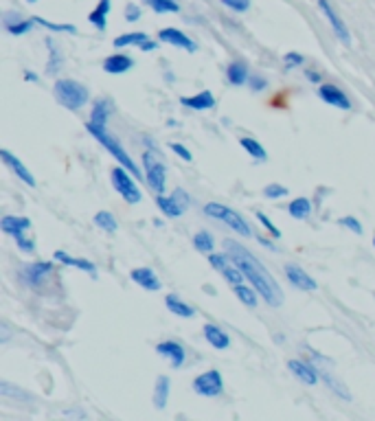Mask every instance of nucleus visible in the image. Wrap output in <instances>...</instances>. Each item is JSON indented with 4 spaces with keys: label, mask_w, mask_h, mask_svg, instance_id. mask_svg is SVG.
<instances>
[{
    "label": "nucleus",
    "mask_w": 375,
    "mask_h": 421,
    "mask_svg": "<svg viewBox=\"0 0 375 421\" xmlns=\"http://www.w3.org/2000/svg\"><path fill=\"white\" fill-rule=\"evenodd\" d=\"M224 246H226V255L231 257L233 264L243 272V277H246V281H250V285L257 290L259 297H262L272 307L281 305L283 292H281L279 283L274 281L272 274L264 268V264L259 262V259L250 250H246L241 244H237V241L226 239Z\"/></svg>",
    "instance_id": "obj_1"
},
{
    "label": "nucleus",
    "mask_w": 375,
    "mask_h": 421,
    "mask_svg": "<svg viewBox=\"0 0 375 421\" xmlns=\"http://www.w3.org/2000/svg\"><path fill=\"white\" fill-rule=\"evenodd\" d=\"M53 94L59 106L66 110H79L84 108L90 99V92L84 84L75 82V79H57L53 86Z\"/></svg>",
    "instance_id": "obj_2"
},
{
    "label": "nucleus",
    "mask_w": 375,
    "mask_h": 421,
    "mask_svg": "<svg viewBox=\"0 0 375 421\" xmlns=\"http://www.w3.org/2000/svg\"><path fill=\"white\" fill-rule=\"evenodd\" d=\"M86 129H88V132H90V134H92L97 141H99V143L104 145V148L112 154V158H117V160H119V165H123L125 169L132 171L136 178H141V169H139V165L134 163L132 158H129V154L123 150V145L108 132V127H99V125L86 123Z\"/></svg>",
    "instance_id": "obj_3"
},
{
    "label": "nucleus",
    "mask_w": 375,
    "mask_h": 421,
    "mask_svg": "<svg viewBox=\"0 0 375 421\" xmlns=\"http://www.w3.org/2000/svg\"><path fill=\"white\" fill-rule=\"evenodd\" d=\"M143 169H145V183L148 187L160 196V193H165V187H167V167L162 163V156L154 150H148L143 154Z\"/></svg>",
    "instance_id": "obj_4"
},
{
    "label": "nucleus",
    "mask_w": 375,
    "mask_h": 421,
    "mask_svg": "<svg viewBox=\"0 0 375 421\" xmlns=\"http://www.w3.org/2000/svg\"><path fill=\"white\" fill-rule=\"evenodd\" d=\"M204 213H206L208 217H215V220L228 224V229H233L235 233H239V235H243V237H250V235H253L248 222L243 220V217L237 213V210L228 208V206H224V204H220V202H208V204L204 206Z\"/></svg>",
    "instance_id": "obj_5"
},
{
    "label": "nucleus",
    "mask_w": 375,
    "mask_h": 421,
    "mask_svg": "<svg viewBox=\"0 0 375 421\" xmlns=\"http://www.w3.org/2000/svg\"><path fill=\"white\" fill-rule=\"evenodd\" d=\"M112 187L121 193V198L127 204H139L143 200V193L139 191V187L134 183V173L129 169H125L123 165L112 169Z\"/></svg>",
    "instance_id": "obj_6"
},
{
    "label": "nucleus",
    "mask_w": 375,
    "mask_h": 421,
    "mask_svg": "<svg viewBox=\"0 0 375 421\" xmlns=\"http://www.w3.org/2000/svg\"><path fill=\"white\" fill-rule=\"evenodd\" d=\"M193 391L202 397H220L224 393V380L218 369L204 371L193 380Z\"/></svg>",
    "instance_id": "obj_7"
},
{
    "label": "nucleus",
    "mask_w": 375,
    "mask_h": 421,
    "mask_svg": "<svg viewBox=\"0 0 375 421\" xmlns=\"http://www.w3.org/2000/svg\"><path fill=\"white\" fill-rule=\"evenodd\" d=\"M156 204L165 217H181L189 206V196L185 193V189H176L171 196H162V193L156 196Z\"/></svg>",
    "instance_id": "obj_8"
},
{
    "label": "nucleus",
    "mask_w": 375,
    "mask_h": 421,
    "mask_svg": "<svg viewBox=\"0 0 375 421\" xmlns=\"http://www.w3.org/2000/svg\"><path fill=\"white\" fill-rule=\"evenodd\" d=\"M53 270H55L53 262H36V264L24 266L20 270V277L31 287H42L48 281V277L53 274Z\"/></svg>",
    "instance_id": "obj_9"
},
{
    "label": "nucleus",
    "mask_w": 375,
    "mask_h": 421,
    "mask_svg": "<svg viewBox=\"0 0 375 421\" xmlns=\"http://www.w3.org/2000/svg\"><path fill=\"white\" fill-rule=\"evenodd\" d=\"M318 9L323 11L325 18H327L330 27L334 29V36H338V40H340V42L349 44V42H351V34H349V29H347L345 20H342L340 15H338V11L332 7L330 0H318Z\"/></svg>",
    "instance_id": "obj_10"
},
{
    "label": "nucleus",
    "mask_w": 375,
    "mask_h": 421,
    "mask_svg": "<svg viewBox=\"0 0 375 421\" xmlns=\"http://www.w3.org/2000/svg\"><path fill=\"white\" fill-rule=\"evenodd\" d=\"M158 40L165 42V44H171V46H178V48H185L187 53H195L198 51V44H195L185 31L176 29V27H167V29H160L158 31Z\"/></svg>",
    "instance_id": "obj_11"
},
{
    "label": "nucleus",
    "mask_w": 375,
    "mask_h": 421,
    "mask_svg": "<svg viewBox=\"0 0 375 421\" xmlns=\"http://www.w3.org/2000/svg\"><path fill=\"white\" fill-rule=\"evenodd\" d=\"M318 97L327 106H334V108H340V110H349L351 108V101H349V97L345 94V90L334 86V84H320L318 86Z\"/></svg>",
    "instance_id": "obj_12"
},
{
    "label": "nucleus",
    "mask_w": 375,
    "mask_h": 421,
    "mask_svg": "<svg viewBox=\"0 0 375 421\" xmlns=\"http://www.w3.org/2000/svg\"><path fill=\"white\" fill-rule=\"evenodd\" d=\"M158 355H165V358L171 362V369H181L187 360V351L181 343L176 340H162V343L156 345Z\"/></svg>",
    "instance_id": "obj_13"
},
{
    "label": "nucleus",
    "mask_w": 375,
    "mask_h": 421,
    "mask_svg": "<svg viewBox=\"0 0 375 421\" xmlns=\"http://www.w3.org/2000/svg\"><path fill=\"white\" fill-rule=\"evenodd\" d=\"M0 158H3V163H5L15 176H18L27 187H36V178L31 176V171L22 165L20 158H15L9 150H0Z\"/></svg>",
    "instance_id": "obj_14"
},
{
    "label": "nucleus",
    "mask_w": 375,
    "mask_h": 421,
    "mask_svg": "<svg viewBox=\"0 0 375 421\" xmlns=\"http://www.w3.org/2000/svg\"><path fill=\"white\" fill-rule=\"evenodd\" d=\"M288 369L292 371V376L299 378L303 384H307V386H316L318 384V371H316L314 364L303 362V360H290Z\"/></svg>",
    "instance_id": "obj_15"
},
{
    "label": "nucleus",
    "mask_w": 375,
    "mask_h": 421,
    "mask_svg": "<svg viewBox=\"0 0 375 421\" xmlns=\"http://www.w3.org/2000/svg\"><path fill=\"white\" fill-rule=\"evenodd\" d=\"M129 277H132V281L136 285H141L143 290H148V292H158L160 290V279L156 277V272L152 268H134L132 272H129Z\"/></svg>",
    "instance_id": "obj_16"
},
{
    "label": "nucleus",
    "mask_w": 375,
    "mask_h": 421,
    "mask_svg": "<svg viewBox=\"0 0 375 421\" xmlns=\"http://www.w3.org/2000/svg\"><path fill=\"white\" fill-rule=\"evenodd\" d=\"M285 277L292 285H297L301 290H305V292H312V290H316V281L309 277V274L299 268L297 264H288L285 266Z\"/></svg>",
    "instance_id": "obj_17"
},
{
    "label": "nucleus",
    "mask_w": 375,
    "mask_h": 421,
    "mask_svg": "<svg viewBox=\"0 0 375 421\" xmlns=\"http://www.w3.org/2000/svg\"><path fill=\"white\" fill-rule=\"evenodd\" d=\"M132 69H134V59L127 53H114V55L104 59V71L110 75H123Z\"/></svg>",
    "instance_id": "obj_18"
},
{
    "label": "nucleus",
    "mask_w": 375,
    "mask_h": 421,
    "mask_svg": "<svg viewBox=\"0 0 375 421\" xmlns=\"http://www.w3.org/2000/svg\"><path fill=\"white\" fill-rule=\"evenodd\" d=\"M3 24L11 36H27L36 22H34V18H22L20 13H7Z\"/></svg>",
    "instance_id": "obj_19"
},
{
    "label": "nucleus",
    "mask_w": 375,
    "mask_h": 421,
    "mask_svg": "<svg viewBox=\"0 0 375 421\" xmlns=\"http://www.w3.org/2000/svg\"><path fill=\"white\" fill-rule=\"evenodd\" d=\"M110 9H112V0H99V3H97V7L88 13V22H90L97 31H99V34H104V31L108 29Z\"/></svg>",
    "instance_id": "obj_20"
},
{
    "label": "nucleus",
    "mask_w": 375,
    "mask_h": 421,
    "mask_svg": "<svg viewBox=\"0 0 375 421\" xmlns=\"http://www.w3.org/2000/svg\"><path fill=\"white\" fill-rule=\"evenodd\" d=\"M226 79H228V84H233V86H243V84H248V79H250L248 64H246V62H241V59L231 62V64H228V66H226Z\"/></svg>",
    "instance_id": "obj_21"
},
{
    "label": "nucleus",
    "mask_w": 375,
    "mask_h": 421,
    "mask_svg": "<svg viewBox=\"0 0 375 421\" xmlns=\"http://www.w3.org/2000/svg\"><path fill=\"white\" fill-rule=\"evenodd\" d=\"M181 104L191 108V110H211L215 106V97L211 90H202L193 97H181Z\"/></svg>",
    "instance_id": "obj_22"
},
{
    "label": "nucleus",
    "mask_w": 375,
    "mask_h": 421,
    "mask_svg": "<svg viewBox=\"0 0 375 421\" xmlns=\"http://www.w3.org/2000/svg\"><path fill=\"white\" fill-rule=\"evenodd\" d=\"M0 229L7 235H20V233H27L31 229V220L29 217H18V215H5L0 220Z\"/></svg>",
    "instance_id": "obj_23"
},
{
    "label": "nucleus",
    "mask_w": 375,
    "mask_h": 421,
    "mask_svg": "<svg viewBox=\"0 0 375 421\" xmlns=\"http://www.w3.org/2000/svg\"><path fill=\"white\" fill-rule=\"evenodd\" d=\"M204 338H206V343L211 347H215L218 351H224L231 347V338H228V334H224L218 325H211V322L204 325Z\"/></svg>",
    "instance_id": "obj_24"
},
{
    "label": "nucleus",
    "mask_w": 375,
    "mask_h": 421,
    "mask_svg": "<svg viewBox=\"0 0 375 421\" xmlns=\"http://www.w3.org/2000/svg\"><path fill=\"white\" fill-rule=\"evenodd\" d=\"M110 112H112V106L108 99H99L94 104L92 112H90V121L92 125H99V127H108V119H110Z\"/></svg>",
    "instance_id": "obj_25"
},
{
    "label": "nucleus",
    "mask_w": 375,
    "mask_h": 421,
    "mask_svg": "<svg viewBox=\"0 0 375 421\" xmlns=\"http://www.w3.org/2000/svg\"><path fill=\"white\" fill-rule=\"evenodd\" d=\"M165 305H167V310H169L171 314L181 316V318H193V316H195L193 307H191L189 303H185L183 299H178L176 294H169V297L165 299Z\"/></svg>",
    "instance_id": "obj_26"
},
{
    "label": "nucleus",
    "mask_w": 375,
    "mask_h": 421,
    "mask_svg": "<svg viewBox=\"0 0 375 421\" xmlns=\"http://www.w3.org/2000/svg\"><path fill=\"white\" fill-rule=\"evenodd\" d=\"M148 40H150L148 34H143V31H132V34H123V36L114 38V48H125V46H139L141 48Z\"/></svg>",
    "instance_id": "obj_27"
},
{
    "label": "nucleus",
    "mask_w": 375,
    "mask_h": 421,
    "mask_svg": "<svg viewBox=\"0 0 375 421\" xmlns=\"http://www.w3.org/2000/svg\"><path fill=\"white\" fill-rule=\"evenodd\" d=\"M55 259H57V262H62V264H66V266H73V268H79V270H84V272L94 274V264L88 262V259L71 257L69 252H64V250H57V252H55Z\"/></svg>",
    "instance_id": "obj_28"
},
{
    "label": "nucleus",
    "mask_w": 375,
    "mask_h": 421,
    "mask_svg": "<svg viewBox=\"0 0 375 421\" xmlns=\"http://www.w3.org/2000/svg\"><path fill=\"white\" fill-rule=\"evenodd\" d=\"M167 397H169V378L167 376H158L156 388H154V406L156 408H165L167 406Z\"/></svg>",
    "instance_id": "obj_29"
},
{
    "label": "nucleus",
    "mask_w": 375,
    "mask_h": 421,
    "mask_svg": "<svg viewBox=\"0 0 375 421\" xmlns=\"http://www.w3.org/2000/svg\"><path fill=\"white\" fill-rule=\"evenodd\" d=\"M233 292H235V297L246 305V307H257V303H259V299H257V290L250 285H243V283H237V285H233Z\"/></svg>",
    "instance_id": "obj_30"
},
{
    "label": "nucleus",
    "mask_w": 375,
    "mask_h": 421,
    "mask_svg": "<svg viewBox=\"0 0 375 421\" xmlns=\"http://www.w3.org/2000/svg\"><path fill=\"white\" fill-rule=\"evenodd\" d=\"M288 210L295 220H307L309 213H312V202H309L307 198H297V200L290 202Z\"/></svg>",
    "instance_id": "obj_31"
},
{
    "label": "nucleus",
    "mask_w": 375,
    "mask_h": 421,
    "mask_svg": "<svg viewBox=\"0 0 375 421\" xmlns=\"http://www.w3.org/2000/svg\"><path fill=\"white\" fill-rule=\"evenodd\" d=\"M239 145H241V148L246 150L253 158H257V160H266V158H268V152L264 150V145L259 143V141H255L253 136L239 138Z\"/></svg>",
    "instance_id": "obj_32"
},
{
    "label": "nucleus",
    "mask_w": 375,
    "mask_h": 421,
    "mask_svg": "<svg viewBox=\"0 0 375 421\" xmlns=\"http://www.w3.org/2000/svg\"><path fill=\"white\" fill-rule=\"evenodd\" d=\"M34 22L40 24V27H44V29H48V31H53V34H77V27H75V24H59V22H51V20L42 18V15H34Z\"/></svg>",
    "instance_id": "obj_33"
},
{
    "label": "nucleus",
    "mask_w": 375,
    "mask_h": 421,
    "mask_svg": "<svg viewBox=\"0 0 375 421\" xmlns=\"http://www.w3.org/2000/svg\"><path fill=\"white\" fill-rule=\"evenodd\" d=\"M193 246L198 248L200 252H206L211 255L215 248V241H213V235H211L208 231H198L193 235Z\"/></svg>",
    "instance_id": "obj_34"
},
{
    "label": "nucleus",
    "mask_w": 375,
    "mask_h": 421,
    "mask_svg": "<svg viewBox=\"0 0 375 421\" xmlns=\"http://www.w3.org/2000/svg\"><path fill=\"white\" fill-rule=\"evenodd\" d=\"M156 13H178L181 11V5L178 0H145Z\"/></svg>",
    "instance_id": "obj_35"
},
{
    "label": "nucleus",
    "mask_w": 375,
    "mask_h": 421,
    "mask_svg": "<svg viewBox=\"0 0 375 421\" xmlns=\"http://www.w3.org/2000/svg\"><path fill=\"white\" fill-rule=\"evenodd\" d=\"M94 224L99 226V229L108 231V233H114L119 229V224H117V220H114V215L110 213V210H99V213L94 215Z\"/></svg>",
    "instance_id": "obj_36"
},
{
    "label": "nucleus",
    "mask_w": 375,
    "mask_h": 421,
    "mask_svg": "<svg viewBox=\"0 0 375 421\" xmlns=\"http://www.w3.org/2000/svg\"><path fill=\"white\" fill-rule=\"evenodd\" d=\"M46 46H48V73H57L59 71V64H62V55H59L57 46L53 44L51 38L46 40Z\"/></svg>",
    "instance_id": "obj_37"
},
{
    "label": "nucleus",
    "mask_w": 375,
    "mask_h": 421,
    "mask_svg": "<svg viewBox=\"0 0 375 421\" xmlns=\"http://www.w3.org/2000/svg\"><path fill=\"white\" fill-rule=\"evenodd\" d=\"M303 62H305V57H303L301 53L290 51V53H285V57H283V69H285V71H295V69L301 66Z\"/></svg>",
    "instance_id": "obj_38"
},
{
    "label": "nucleus",
    "mask_w": 375,
    "mask_h": 421,
    "mask_svg": "<svg viewBox=\"0 0 375 421\" xmlns=\"http://www.w3.org/2000/svg\"><path fill=\"white\" fill-rule=\"evenodd\" d=\"M288 187H283V185H276V183H272V185H268V187H264V196L268 198V200H276V198H283V196H288Z\"/></svg>",
    "instance_id": "obj_39"
},
{
    "label": "nucleus",
    "mask_w": 375,
    "mask_h": 421,
    "mask_svg": "<svg viewBox=\"0 0 375 421\" xmlns=\"http://www.w3.org/2000/svg\"><path fill=\"white\" fill-rule=\"evenodd\" d=\"M338 224H340V226H345V229H349V231H353L355 235H362V224L358 222L355 217H351V215L340 217V220H338Z\"/></svg>",
    "instance_id": "obj_40"
},
{
    "label": "nucleus",
    "mask_w": 375,
    "mask_h": 421,
    "mask_svg": "<svg viewBox=\"0 0 375 421\" xmlns=\"http://www.w3.org/2000/svg\"><path fill=\"white\" fill-rule=\"evenodd\" d=\"M143 18V9L134 3H127L125 5V20L127 22H139Z\"/></svg>",
    "instance_id": "obj_41"
},
{
    "label": "nucleus",
    "mask_w": 375,
    "mask_h": 421,
    "mask_svg": "<svg viewBox=\"0 0 375 421\" xmlns=\"http://www.w3.org/2000/svg\"><path fill=\"white\" fill-rule=\"evenodd\" d=\"M255 215H257V220H259V222H262V224L266 226V231H268V233H270V235H272L274 239H279V237H281V231L276 229V226H274V224L270 222V217H268V215H264L262 210H257Z\"/></svg>",
    "instance_id": "obj_42"
},
{
    "label": "nucleus",
    "mask_w": 375,
    "mask_h": 421,
    "mask_svg": "<svg viewBox=\"0 0 375 421\" xmlns=\"http://www.w3.org/2000/svg\"><path fill=\"white\" fill-rule=\"evenodd\" d=\"M222 5L237 11V13H243V11L250 9V0H222Z\"/></svg>",
    "instance_id": "obj_43"
},
{
    "label": "nucleus",
    "mask_w": 375,
    "mask_h": 421,
    "mask_svg": "<svg viewBox=\"0 0 375 421\" xmlns=\"http://www.w3.org/2000/svg\"><path fill=\"white\" fill-rule=\"evenodd\" d=\"M15 241H18V248H20L22 252H34V250H36V241H34V239H29L24 233L15 235Z\"/></svg>",
    "instance_id": "obj_44"
},
{
    "label": "nucleus",
    "mask_w": 375,
    "mask_h": 421,
    "mask_svg": "<svg viewBox=\"0 0 375 421\" xmlns=\"http://www.w3.org/2000/svg\"><path fill=\"white\" fill-rule=\"evenodd\" d=\"M248 84H250V88L253 90H264L266 86H268V82L262 77V75H253L250 79H248Z\"/></svg>",
    "instance_id": "obj_45"
},
{
    "label": "nucleus",
    "mask_w": 375,
    "mask_h": 421,
    "mask_svg": "<svg viewBox=\"0 0 375 421\" xmlns=\"http://www.w3.org/2000/svg\"><path fill=\"white\" fill-rule=\"evenodd\" d=\"M171 150L178 154V156H181L183 160H187V163H189V160H191V152L185 148V145H181V143H171Z\"/></svg>",
    "instance_id": "obj_46"
},
{
    "label": "nucleus",
    "mask_w": 375,
    "mask_h": 421,
    "mask_svg": "<svg viewBox=\"0 0 375 421\" xmlns=\"http://www.w3.org/2000/svg\"><path fill=\"white\" fill-rule=\"evenodd\" d=\"M305 77H307V82H312V84H320V82H323V75H320L316 69H307V71H305Z\"/></svg>",
    "instance_id": "obj_47"
},
{
    "label": "nucleus",
    "mask_w": 375,
    "mask_h": 421,
    "mask_svg": "<svg viewBox=\"0 0 375 421\" xmlns=\"http://www.w3.org/2000/svg\"><path fill=\"white\" fill-rule=\"evenodd\" d=\"M156 48H158V42L148 40V42H145V44L141 46V51H143V53H150V51H156Z\"/></svg>",
    "instance_id": "obj_48"
},
{
    "label": "nucleus",
    "mask_w": 375,
    "mask_h": 421,
    "mask_svg": "<svg viewBox=\"0 0 375 421\" xmlns=\"http://www.w3.org/2000/svg\"><path fill=\"white\" fill-rule=\"evenodd\" d=\"M24 79H27V82H36L38 84V75H34L31 71H24Z\"/></svg>",
    "instance_id": "obj_49"
},
{
    "label": "nucleus",
    "mask_w": 375,
    "mask_h": 421,
    "mask_svg": "<svg viewBox=\"0 0 375 421\" xmlns=\"http://www.w3.org/2000/svg\"><path fill=\"white\" fill-rule=\"evenodd\" d=\"M27 3H38V0H27Z\"/></svg>",
    "instance_id": "obj_50"
},
{
    "label": "nucleus",
    "mask_w": 375,
    "mask_h": 421,
    "mask_svg": "<svg viewBox=\"0 0 375 421\" xmlns=\"http://www.w3.org/2000/svg\"><path fill=\"white\" fill-rule=\"evenodd\" d=\"M373 246H375V237H373Z\"/></svg>",
    "instance_id": "obj_51"
}]
</instances>
